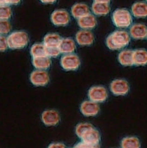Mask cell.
<instances>
[{"mask_svg":"<svg viewBox=\"0 0 147 148\" xmlns=\"http://www.w3.org/2000/svg\"><path fill=\"white\" fill-rule=\"evenodd\" d=\"M130 42L128 33L125 31H115L106 38L107 47L112 50H120L127 47Z\"/></svg>","mask_w":147,"mask_h":148,"instance_id":"1","label":"cell"},{"mask_svg":"<svg viewBox=\"0 0 147 148\" xmlns=\"http://www.w3.org/2000/svg\"><path fill=\"white\" fill-rule=\"evenodd\" d=\"M112 19L114 25L119 28H128L133 22L131 13L125 8L116 10L112 13Z\"/></svg>","mask_w":147,"mask_h":148,"instance_id":"2","label":"cell"},{"mask_svg":"<svg viewBox=\"0 0 147 148\" xmlns=\"http://www.w3.org/2000/svg\"><path fill=\"white\" fill-rule=\"evenodd\" d=\"M7 39L8 48L11 49H23L29 42L28 34L24 31L13 32Z\"/></svg>","mask_w":147,"mask_h":148,"instance_id":"3","label":"cell"},{"mask_svg":"<svg viewBox=\"0 0 147 148\" xmlns=\"http://www.w3.org/2000/svg\"><path fill=\"white\" fill-rule=\"evenodd\" d=\"M60 64L63 69L66 71H75L80 67L81 62L77 55L69 54L62 56Z\"/></svg>","mask_w":147,"mask_h":148,"instance_id":"4","label":"cell"},{"mask_svg":"<svg viewBox=\"0 0 147 148\" xmlns=\"http://www.w3.org/2000/svg\"><path fill=\"white\" fill-rule=\"evenodd\" d=\"M88 97L90 101L95 103H102L108 97L106 88L102 86H92L88 91Z\"/></svg>","mask_w":147,"mask_h":148,"instance_id":"5","label":"cell"},{"mask_svg":"<svg viewBox=\"0 0 147 148\" xmlns=\"http://www.w3.org/2000/svg\"><path fill=\"white\" fill-rule=\"evenodd\" d=\"M129 89L128 81L124 79H116L111 83V91L115 96H125L128 94Z\"/></svg>","mask_w":147,"mask_h":148,"instance_id":"6","label":"cell"},{"mask_svg":"<svg viewBox=\"0 0 147 148\" xmlns=\"http://www.w3.org/2000/svg\"><path fill=\"white\" fill-rule=\"evenodd\" d=\"M49 74L45 70H36L30 75L31 82L36 86H44L49 83Z\"/></svg>","mask_w":147,"mask_h":148,"instance_id":"7","label":"cell"},{"mask_svg":"<svg viewBox=\"0 0 147 148\" xmlns=\"http://www.w3.org/2000/svg\"><path fill=\"white\" fill-rule=\"evenodd\" d=\"M51 21L56 26H65L70 21L69 13L64 10H56L52 13Z\"/></svg>","mask_w":147,"mask_h":148,"instance_id":"8","label":"cell"},{"mask_svg":"<svg viewBox=\"0 0 147 148\" xmlns=\"http://www.w3.org/2000/svg\"><path fill=\"white\" fill-rule=\"evenodd\" d=\"M80 111L86 117H94L98 114L100 106L98 103L91 101H84L80 106Z\"/></svg>","mask_w":147,"mask_h":148,"instance_id":"9","label":"cell"},{"mask_svg":"<svg viewBox=\"0 0 147 148\" xmlns=\"http://www.w3.org/2000/svg\"><path fill=\"white\" fill-rule=\"evenodd\" d=\"M60 117L59 112L54 110L44 111L42 114V121L47 126H55L59 123Z\"/></svg>","mask_w":147,"mask_h":148,"instance_id":"10","label":"cell"},{"mask_svg":"<svg viewBox=\"0 0 147 148\" xmlns=\"http://www.w3.org/2000/svg\"><path fill=\"white\" fill-rule=\"evenodd\" d=\"M75 38L76 42L81 46H90L93 43L95 40L92 32L84 29L78 32Z\"/></svg>","mask_w":147,"mask_h":148,"instance_id":"11","label":"cell"},{"mask_svg":"<svg viewBox=\"0 0 147 148\" xmlns=\"http://www.w3.org/2000/svg\"><path fill=\"white\" fill-rule=\"evenodd\" d=\"M110 1H95L92 5V12L99 16H105L110 11Z\"/></svg>","mask_w":147,"mask_h":148,"instance_id":"12","label":"cell"},{"mask_svg":"<svg viewBox=\"0 0 147 148\" xmlns=\"http://www.w3.org/2000/svg\"><path fill=\"white\" fill-rule=\"evenodd\" d=\"M129 33L131 36L135 39H144L147 36V26L142 23H136L131 26Z\"/></svg>","mask_w":147,"mask_h":148,"instance_id":"13","label":"cell"},{"mask_svg":"<svg viewBox=\"0 0 147 148\" xmlns=\"http://www.w3.org/2000/svg\"><path fill=\"white\" fill-rule=\"evenodd\" d=\"M58 48L60 53L69 54H72L76 49V45L73 39L70 38H65L61 39L59 44Z\"/></svg>","mask_w":147,"mask_h":148,"instance_id":"14","label":"cell"},{"mask_svg":"<svg viewBox=\"0 0 147 148\" xmlns=\"http://www.w3.org/2000/svg\"><path fill=\"white\" fill-rule=\"evenodd\" d=\"M78 23L81 28L84 30H90L95 28L97 25V21L95 17L91 14H89L79 19Z\"/></svg>","mask_w":147,"mask_h":148,"instance_id":"15","label":"cell"},{"mask_svg":"<svg viewBox=\"0 0 147 148\" xmlns=\"http://www.w3.org/2000/svg\"><path fill=\"white\" fill-rule=\"evenodd\" d=\"M133 16L137 18L147 17V3L144 2H138L134 3L131 8Z\"/></svg>","mask_w":147,"mask_h":148,"instance_id":"16","label":"cell"},{"mask_svg":"<svg viewBox=\"0 0 147 148\" xmlns=\"http://www.w3.org/2000/svg\"><path fill=\"white\" fill-rule=\"evenodd\" d=\"M71 12L75 18L79 19L90 14V9L85 3H77L71 7Z\"/></svg>","mask_w":147,"mask_h":148,"instance_id":"17","label":"cell"},{"mask_svg":"<svg viewBox=\"0 0 147 148\" xmlns=\"http://www.w3.org/2000/svg\"><path fill=\"white\" fill-rule=\"evenodd\" d=\"M133 63L135 66L147 65V51L142 49L133 51Z\"/></svg>","mask_w":147,"mask_h":148,"instance_id":"18","label":"cell"},{"mask_svg":"<svg viewBox=\"0 0 147 148\" xmlns=\"http://www.w3.org/2000/svg\"><path fill=\"white\" fill-rule=\"evenodd\" d=\"M82 142L92 144H98L101 139L100 133L95 128L87 131L81 138Z\"/></svg>","mask_w":147,"mask_h":148,"instance_id":"19","label":"cell"},{"mask_svg":"<svg viewBox=\"0 0 147 148\" xmlns=\"http://www.w3.org/2000/svg\"><path fill=\"white\" fill-rule=\"evenodd\" d=\"M119 62L124 66L133 65V51L131 50H124L120 53L118 56Z\"/></svg>","mask_w":147,"mask_h":148,"instance_id":"20","label":"cell"},{"mask_svg":"<svg viewBox=\"0 0 147 148\" xmlns=\"http://www.w3.org/2000/svg\"><path fill=\"white\" fill-rule=\"evenodd\" d=\"M32 64L37 70H45L50 68L52 62L48 56H44L33 58Z\"/></svg>","mask_w":147,"mask_h":148,"instance_id":"21","label":"cell"},{"mask_svg":"<svg viewBox=\"0 0 147 148\" xmlns=\"http://www.w3.org/2000/svg\"><path fill=\"white\" fill-rule=\"evenodd\" d=\"M60 36L56 33H49L43 39V44L46 47H58L61 41Z\"/></svg>","mask_w":147,"mask_h":148,"instance_id":"22","label":"cell"},{"mask_svg":"<svg viewBox=\"0 0 147 148\" xmlns=\"http://www.w3.org/2000/svg\"><path fill=\"white\" fill-rule=\"evenodd\" d=\"M121 147V148H140L141 143L137 137L127 136L122 140Z\"/></svg>","mask_w":147,"mask_h":148,"instance_id":"23","label":"cell"},{"mask_svg":"<svg viewBox=\"0 0 147 148\" xmlns=\"http://www.w3.org/2000/svg\"><path fill=\"white\" fill-rule=\"evenodd\" d=\"M31 54L33 58L46 56V47L44 44L36 43L31 48Z\"/></svg>","mask_w":147,"mask_h":148,"instance_id":"24","label":"cell"},{"mask_svg":"<svg viewBox=\"0 0 147 148\" xmlns=\"http://www.w3.org/2000/svg\"><path fill=\"white\" fill-rule=\"evenodd\" d=\"M93 126L89 123H81L78 124L75 128V133L80 139L87 131L93 128Z\"/></svg>","mask_w":147,"mask_h":148,"instance_id":"25","label":"cell"},{"mask_svg":"<svg viewBox=\"0 0 147 148\" xmlns=\"http://www.w3.org/2000/svg\"><path fill=\"white\" fill-rule=\"evenodd\" d=\"M11 7L5 3L0 5V20H8L12 16Z\"/></svg>","mask_w":147,"mask_h":148,"instance_id":"26","label":"cell"},{"mask_svg":"<svg viewBox=\"0 0 147 148\" xmlns=\"http://www.w3.org/2000/svg\"><path fill=\"white\" fill-rule=\"evenodd\" d=\"M11 28V25L8 20H0V36L7 34Z\"/></svg>","mask_w":147,"mask_h":148,"instance_id":"27","label":"cell"},{"mask_svg":"<svg viewBox=\"0 0 147 148\" xmlns=\"http://www.w3.org/2000/svg\"><path fill=\"white\" fill-rule=\"evenodd\" d=\"M60 54L58 47H46V56L49 58H56Z\"/></svg>","mask_w":147,"mask_h":148,"instance_id":"28","label":"cell"},{"mask_svg":"<svg viewBox=\"0 0 147 148\" xmlns=\"http://www.w3.org/2000/svg\"><path fill=\"white\" fill-rule=\"evenodd\" d=\"M74 148H100V145L99 144H92L81 142L75 145Z\"/></svg>","mask_w":147,"mask_h":148,"instance_id":"29","label":"cell"},{"mask_svg":"<svg viewBox=\"0 0 147 148\" xmlns=\"http://www.w3.org/2000/svg\"><path fill=\"white\" fill-rule=\"evenodd\" d=\"M8 48L7 39L3 36H0V52L5 51Z\"/></svg>","mask_w":147,"mask_h":148,"instance_id":"30","label":"cell"},{"mask_svg":"<svg viewBox=\"0 0 147 148\" xmlns=\"http://www.w3.org/2000/svg\"><path fill=\"white\" fill-rule=\"evenodd\" d=\"M48 148H66V147L61 143H53L50 144Z\"/></svg>","mask_w":147,"mask_h":148,"instance_id":"31","label":"cell"},{"mask_svg":"<svg viewBox=\"0 0 147 148\" xmlns=\"http://www.w3.org/2000/svg\"><path fill=\"white\" fill-rule=\"evenodd\" d=\"M43 3H53L54 1H43Z\"/></svg>","mask_w":147,"mask_h":148,"instance_id":"32","label":"cell"},{"mask_svg":"<svg viewBox=\"0 0 147 148\" xmlns=\"http://www.w3.org/2000/svg\"><path fill=\"white\" fill-rule=\"evenodd\" d=\"M146 38L147 39V36H146Z\"/></svg>","mask_w":147,"mask_h":148,"instance_id":"33","label":"cell"}]
</instances>
